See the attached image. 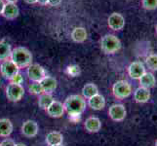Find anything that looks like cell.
Listing matches in <instances>:
<instances>
[{"instance_id": "18", "label": "cell", "mask_w": 157, "mask_h": 146, "mask_svg": "<svg viewBox=\"0 0 157 146\" xmlns=\"http://www.w3.org/2000/svg\"><path fill=\"white\" fill-rule=\"evenodd\" d=\"M13 132V124L9 119L2 118L0 119V137H8Z\"/></svg>"}, {"instance_id": "16", "label": "cell", "mask_w": 157, "mask_h": 146, "mask_svg": "<svg viewBox=\"0 0 157 146\" xmlns=\"http://www.w3.org/2000/svg\"><path fill=\"white\" fill-rule=\"evenodd\" d=\"M40 84H41V87L43 89L44 94H50V95H52V93L57 89V86H58L57 80L51 76H46L41 81Z\"/></svg>"}, {"instance_id": "3", "label": "cell", "mask_w": 157, "mask_h": 146, "mask_svg": "<svg viewBox=\"0 0 157 146\" xmlns=\"http://www.w3.org/2000/svg\"><path fill=\"white\" fill-rule=\"evenodd\" d=\"M101 48L104 53L112 55L121 49V42L115 35L105 34L101 40Z\"/></svg>"}, {"instance_id": "40", "label": "cell", "mask_w": 157, "mask_h": 146, "mask_svg": "<svg viewBox=\"0 0 157 146\" xmlns=\"http://www.w3.org/2000/svg\"><path fill=\"white\" fill-rule=\"evenodd\" d=\"M155 146H157V140H156V142H155Z\"/></svg>"}, {"instance_id": "24", "label": "cell", "mask_w": 157, "mask_h": 146, "mask_svg": "<svg viewBox=\"0 0 157 146\" xmlns=\"http://www.w3.org/2000/svg\"><path fill=\"white\" fill-rule=\"evenodd\" d=\"M55 100L52 95L50 94H42L39 95V99H38V105L41 109H44L46 110L49 105L52 103V102Z\"/></svg>"}, {"instance_id": "15", "label": "cell", "mask_w": 157, "mask_h": 146, "mask_svg": "<svg viewBox=\"0 0 157 146\" xmlns=\"http://www.w3.org/2000/svg\"><path fill=\"white\" fill-rule=\"evenodd\" d=\"M150 99V92L149 89L140 87L134 92V99L138 103H145Z\"/></svg>"}, {"instance_id": "13", "label": "cell", "mask_w": 157, "mask_h": 146, "mask_svg": "<svg viewBox=\"0 0 157 146\" xmlns=\"http://www.w3.org/2000/svg\"><path fill=\"white\" fill-rule=\"evenodd\" d=\"M84 127L88 133H98L101 129V122L98 117H89L88 119H86Z\"/></svg>"}, {"instance_id": "20", "label": "cell", "mask_w": 157, "mask_h": 146, "mask_svg": "<svg viewBox=\"0 0 157 146\" xmlns=\"http://www.w3.org/2000/svg\"><path fill=\"white\" fill-rule=\"evenodd\" d=\"M63 136L59 132L53 131L46 136V143L49 146L63 144Z\"/></svg>"}, {"instance_id": "12", "label": "cell", "mask_w": 157, "mask_h": 146, "mask_svg": "<svg viewBox=\"0 0 157 146\" xmlns=\"http://www.w3.org/2000/svg\"><path fill=\"white\" fill-rule=\"evenodd\" d=\"M64 107L61 101L54 100L46 109L47 114L52 118H61L64 113Z\"/></svg>"}, {"instance_id": "10", "label": "cell", "mask_w": 157, "mask_h": 146, "mask_svg": "<svg viewBox=\"0 0 157 146\" xmlns=\"http://www.w3.org/2000/svg\"><path fill=\"white\" fill-rule=\"evenodd\" d=\"M38 131H39L38 124L33 120L25 121L23 124V126H21V133L29 138L36 137L37 133H38Z\"/></svg>"}, {"instance_id": "23", "label": "cell", "mask_w": 157, "mask_h": 146, "mask_svg": "<svg viewBox=\"0 0 157 146\" xmlns=\"http://www.w3.org/2000/svg\"><path fill=\"white\" fill-rule=\"evenodd\" d=\"M12 53V48L9 43L1 41L0 42V61H6L11 57Z\"/></svg>"}, {"instance_id": "1", "label": "cell", "mask_w": 157, "mask_h": 146, "mask_svg": "<svg viewBox=\"0 0 157 146\" xmlns=\"http://www.w3.org/2000/svg\"><path fill=\"white\" fill-rule=\"evenodd\" d=\"M10 59L20 69L29 67L32 62V55L29 49L25 47H17L11 53Z\"/></svg>"}, {"instance_id": "5", "label": "cell", "mask_w": 157, "mask_h": 146, "mask_svg": "<svg viewBox=\"0 0 157 146\" xmlns=\"http://www.w3.org/2000/svg\"><path fill=\"white\" fill-rule=\"evenodd\" d=\"M25 95V89L21 85L9 84L6 88V96L12 102L20 101Z\"/></svg>"}, {"instance_id": "4", "label": "cell", "mask_w": 157, "mask_h": 146, "mask_svg": "<svg viewBox=\"0 0 157 146\" xmlns=\"http://www.w3.org/2000/svg\"><path fill=\"white\" fill-rule=\"evenodd\" d=\"M112 93L116 99H125L132 94V87L127 81L119 80L112 86Z\"/></svg>"}, {"instance_id": "17", "label": "cell", "mask_w": 157, "mask_h": 146, "mask_svg": "<svg viewBox=\"0 0 157 146\" xmlns=\"http://www.w3.org/2000/svg\"><path fill=\"white\" fill-rule=\"evenodd\" d=\"M88 105L94 110H101L105 106V99L101 95L98 94L88 99Z\"/></svg>"}, {"instance_id": "32", "label": "cell", "mask_w": 157, "mask_h": 146, "mask_svg": "<svg viewBox=\"0 0 157 146\" xmlns=\"http://www.w3.org/2000/svg\"><path fill=\"white\" fill-rule=\"evenodd\" d=\"M62 3V0H49L48 1V4L50 5V6H59V4Z\"/></svg>"}, {"instance_id": "6", "label": "cell", "mask_w": 157, "mask_h": 146, "mask_svg": "<svg viewBox=\"0 0 157 146\" xmlns=\"http://www.w3.org/2000/svg\"><path fill=\"white\" fill-rule=\"evenodd\" d=\"M28 76L32 82L40 83L47 75L45 69L41 66H39L38 63H31L28 67Z\"/></svg>"}, {"instance_id": "2", "label": "cell", "mask_w": 157, "mask_h": 146, "mask_svg": "<svg viewBox=\"0 0 157 146\" xmlns=\"http://www.w3.org/2000/svg\"><path fill=\"white\" fill-rule=\"evenodd\" d=\"M63 107L69 115L82 114L86 107V101L83 96L79 95H68L63 102Z\"/></svg>"}, {"instance_id": "19", "label": "cell", "mask_w": 157, "mask_h": 146, "mask_svg": "<svg viewBox=\"0 0 157 146\" xmlns=\"http://www.w3.org/2000/svg\"><path fill=\"white\" fill-rule=\"evenodd\" d=\"M139 80H140V87H144V88H147V89L153 88L156 85L155 76L151 72H145Z\"/></svg>"}, {"instance_id": "38", "label": "cell", "mask_w": 157, "mask_h": 146, "mask_svg": "<svg viewBox=\"0 0 157 146\" xmlns=\"http://www.w3.org/2000/svg\"><path fill=\"white\" fill-rule=\"evenodd\" d=\"M54 146H63V144H59V145H54Z\"/></svg>"}, {"instance_id": "26", "label": "cell", "mask_w": 157, "mask_h": 146, "mask_svg": "<svg viewBox=\"0 0 157 146\" xmlns=\"http://www.w3.org/2000/svg\"><path fill=\"white\" fill-rule=\"evenodd\" d=\"M29 92L32 95H40L42 94H44L43 89L41 87V84L38 82H32L29 86Z\"/></svg>"}, {"instance_id": "34", "label": "cell", "mask_w": 157, "mask_h": 146, "mask_svg": "<svg viewBox=\"0 0 157 146\" xmlns=\"http://www.w3.org/2000/svg\"><path fill=\"white\" fill-rule=\"evenodd\" d=\"M49 0H37V3H39L40 5H47Z\"/></svg>"}, {"instance_id": "28", "label": "cell", "mask_w": 157, "mask_h": 146, "mask_svg": "<svg viewBox=\"0 0 157 146\" xmlns=\"http://www.w3.org/2000/svg\"><path fill=\"white\" fill-rule=\"evenodd\" d=\"M67 74L71 77H76L80 74V67L77 64H71L67 68Z\"/></svg>"}, {"instance_id": "14", "label": "cell", "mask_w": 157, "mask_h": 146, "mask_svg": "<svg viewBox=\"0 0 157 146\" xmlns=\"http://www.w3.org/2000/svg\"><path fill=\"white\" fill-rule=\"evenodd\" d=\"M20 14V10L18 6L16 5V3H6L4 6L2 16L4 18H6L8 20H15L16 18H18V16Z\"/></svg>"}, {"instance_id": "39", "label": "cell", "mask_w": 157, "mask_h": 146, "mask_svg": "<svg viewBox=\"0 0 157 146\" xmlns=\"http://www.w3.org/2000/svg\"><path fill=\"white\" fill-rule=\"evenodd\" d=\"M155 30H156V34H157V24H156V26H155Z\"/></svg>"}, {"instance_id": "37", "label": "cell", "mask_w": 157, "mask_h": 146, "mask_svg": "<svg viewBox=\"0 0 157 146\" xmlns=\"http://www.w3.org/2000/svg\"><path fill=\"white\" fill-rule=\"evenodd\" d=\"M16 146H26V145L24 143H16Z\"/></svg>"}, {"instance_id": "25", "label": "cell", "mask_w": 157, "mask_h": 146, "mask_svg": "<svg viewBox=\"0 0 157 146\" xmlns=\"http://www.w3.org/2000/svg\"><path fill=\"white\" fill-rule=\"evenodd\" d=\"M145 64L151 71H157V54H151L145 58Z\"/></svg>"}, {"instance_id": "21", "label": "cell", "mask_w": 157, "mask_h": 146, "mask_svg": "<svg viewBox=\"0 0 157 146\" xmlns=\"http://www.w3.org/2000/svg\"><path fill=\"white\" fill-rule=\"evenodd\" d=\"M71 39L76 42V43H83L87 39V31L82 26H78V28H75L72 32H71Z\"/></svg>"}, {"instance_id": "35", "label": "cell", "mask_w": 157, "mask_h": 146, "mask_svg": "<svg viewBox=\"0 0 157 146\" xmlns=\"http://www.w3.org/2000/svg\"><path fill=\"white\" fill-rule=\"evenodd\" d=\"M25 2H26L28 4H35L37 3V0H25Z\"/></svg>"}, {"instance_id": "9", "label": "cell", "mask_w": 157, "mask_h": 146, "mask_svg": "<svg viewBox=\"0 0 157 146\" xmlns=\"http://www.w3.org/2000/svg\"><path fill=\"white\" fill-rule=\"evenodd\" d=\"M107 24L109 26V28L114 30V31H119L123 29L125 26V19L124 17L119 13H112L107 20Z\"/></svg>"}, {"instance_id": "36", "label": "cell", "mask_w": 157, "mask_h": 146, "mask_svg": "<svg viewBox=\"0 0 157 146\" xmlns=\"http://www.w3.org/2000/svg\"><path fill=\"white\" fill-rule=\"evenodd\" d=\"M6 1L8 2V3H16L18 1V0H6Z\"/></svg>"}, {"instance_id": "7", "label": "cell", "mask_w": 157, "mask_h": 146, "mask_svg": "<svg viewBox=\"0 0 157 146\" xmlns=\"http://www.w3.org/2000/svg\"><path fill=\"white\" fill-rule=\"evenodd\" d=\"M19 71L20 68L9 58L6 59V61H3L2 63L0 64V72H1V75L8 80H10Z\"/></svg>"}, {"instance_id": "29", "label": "cell", "mask_w": 157, "mask_h": 146, "mask_svg": "<svg viewBox=\"0 0 157 146\" xmlns=\"http://www.w3.org/2000/svg\"><path fill=\"white\" fill-rule=\"evenodd\" d=\"M10 83L11 84H16V85H21L24 83V77L23 75H21L20 72H18L16 75H14V76L11 78L10 80Z\"/></svg>"}, {"instance_id": "27", "label": "cell", "mask_w": 157, "mask_h": 146, "mask_svg": "<svg viewBox=\"0 0 157 146\" xmlns=\"http://www.w3.org/2000/svg\"><path fill=\"white\" fill-rule=\"evenodd\" d=\"M142 6L144 10L153 11L157 9V0H142Z\"/></svg>"}, {"instance_id": "11", "label": "cell", "mask_w": 157, "mask_h": 146, "mask_svg": "<svg viewBox=\"0 0 157 146\" xmlns=\"http://www.w3.org/2000/svg\"><path fill=\"white\" fill-rule=\"evenodd\" d=\"M145 72V67L140 62H134L128 67V74L132 79H140Z\"/></svg>"}, {"instance_id": "31", "label": "cell", "mask_w": 157, "mask_h": 146, "mask_svg": "<svg viewBox=\"0 0 157 146\" xmlns=\"http://www.w3.org/2000/svg\"><path fill=\"white\" fill-rule=\"evenodd\" d=\"M80 116L81 114H71V115H69V119H70V121H72L73 123H77L78 121H80Z\"/></svg>"}, {"instance_id": "33", "label": "cell", "mask_w": 157, "mask_h": 146, "mask_svg": "<svg viewBox=\"0 0 157 146\" xmlns=\"http://www.w3.org/2000/svg\"><path fill=\"white\" fill-rule=\"evenodd\" d=\"M4 6H5L4 1H3V0H0V15H2L3 9H4Z\"/></svg>"}, {"instance_id": "22", "label": "cell", "mask_w": 157, "mask_h": 146, "mask_svg": "<svg viewBox=\"0 0 157 146\" xmlns=\"http://www.w3.org/2000/svg\"><path fill=\"white\" fill-rule=\"evenodd\" d=\"M98 94H99L98 87H97V86L93 83L86 84L82 89V96L84 97V99H89L90 97L94 96Z\"/></svg>"}, {"instance_id": "8", "label": "cell", "mask_w": 157, "mask_h": 146, "mask_svg": "<svg viewBox=\"0 0 157 146\" xmlns=\"http://www.w3.org/2000/svg\"><path fill=\"white\" fill-rule=\"evenodd\" d=\"M127 115L126 108L123 104H112L108 109V116L115 122H121Z\"/></svg>"}, {"instance_id": "30", "label": "cell", "mask_w": 157, "mask_h": 146, "mask_svg": "<svg viewBox=\"0 0 157 146\" xmlns=\"http://www.w3.org/2000/svg\"><path fill=\"white\" fill-rule=\"evenodd\" d=\"M0 146H16V142L11 138H5L0 142Z\"/></svg>"}]
</instances>
